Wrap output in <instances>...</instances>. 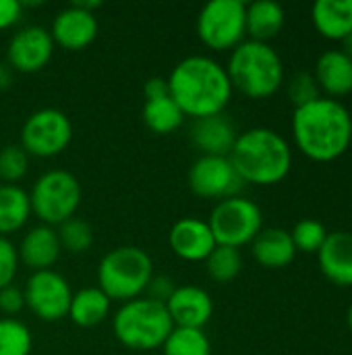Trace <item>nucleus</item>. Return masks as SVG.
<instances>
[{
	"label": "nucleus",
	"mask_w": 352,
	"mask_h": 355,
	"mask_svg": "<svg viewBox=\"0 0 352 355\" xmlns=\"http://www.w3.org/2000/svg\"><path fill=\"white\" fill-rule=\"evenodd\" d=\"M19 270V254L8 237H0V289L15 283Z\"/></svg>",
	"instance_id": "nucleus-34"
},
{
	"label": "nucleus",
	"mask_w": 352,
	"mask_h": 355,
	"mask_svg": "<svg viewBox=\"0 0 352 355\" xmlns=\"http://www.w3.org/2000/svg\"><path fill=\"white\" fill-rule=\"evenodd\" d=\"M168 245L185 262H205L218 245L207 220L185 216L176 220L168 233Z\"/></svg>",
	"instance_id": "nucleus-15"
},
{
	"label": "nucleus",
	"mask_w": 352,
	"mask_h": 355,
	"mask_svg": "<svg viewBox=\"0 0 352 355\" xmlns=\"http://www.w3.org/2000/svg\"><path fill=\"white\" fill-rule=\"evenodd\" d=\"M29 171V154L19 146L10 144L0 150V181L4 185H17Z\"/></svg>",
	"instance_id": "nucleus-32"
},
{
	"label": "nucleus",
	"mask_w": 352,
	"mask_h": 355,
	"mask_svg": "<svg viewBox=\"0 0 352 355\" xmlns=\"http://www.w3.org/2000/svg\"><path fill=\"white\" fill-rule=\"evenodd\" d=\"M98 29L100 25H98L95 15L75 2L62 8L54 17L50 35H52L54 46H60L71 52H79V50H85L95 40Z\"/></svg>",
	"instance_id": "nucleus-14"
},
{
	"label": "nucleus",
	"mask_w": 352,
	"mask_h": 355,
	"mask_svg": "<svg viewBox=\"0 0 352 355\" xmlns=\"http://www.w3.org/2000/svg\"><path fill=\"white\" fill-rule=\"evenodd\" d=\"M174 324L164 304L149 297H137L118 308L112 318V331L118 343L133 352L162 349Z\"/></svg>",
	"instance_id": "nucleus-5"
},
{
	"label": "nucleus",
	"mask_w": 352,
	"mask_h": 355,
	"mask_svg": "<svg viewBox=\"0 0 352 355\" xmlns=\"http://www.w3.org/2000/svg\"><path fill=\"white\" fill-rule=\"evenodd\" d=\"M110 306V297L100 287H85L73 293L68 318L81 329H91L108 318Z\"/></svg>",
	"instance_id": "nucleus-24"
},
{
	"label": "nucleus",
	"mask_w": 352,
	"mask_h": 355,
	"mask_svg": "<svg viewBox=\"0 0 352 355\" xmlns=\"http://www.w3.org/2000/svg\"><path fill=\"white\" fill-rule=\"evenodd\" d=\"M54 42L48 29L39 25H29L19 29L6 48V64L17 73H37L52 60Z\"/></svg>",
	"instance_id": "nucleus-13"
},
{
	"label": "nucleus",
	"mask_w": 352,
	"mask_h": 355,
	"mask_svg": "<svg viewBox=\"0 0 352 355\" xmlns=\"http://www.w3.org/2000/svg\"><path fill=\"white\" fill-rule=\"evenodd\" d=\"M346 322H349V329H351V333H352V306L349 308V314H346Z\"/></svg>",
	"instance_id": "nucleus-41"
},
{
	"label": "nucleus",
	"mask_w": 352,
	"mask_h": 355,
	"mask_svg": "<svg viewBox=\"0 0 352 355\" xmlns=\"http://www.w3.org/2000/svg\"><path fill=\"white\" fill-rule=\"evenodd\" d=\"M166 310L174 327L203 331L214 316V302L205 289L197 285H180L166 302Z\"/></svg>",
	"instance_id": "nucleus-16"
},
{
	"label": "nucleus",
	"mask_w": 352,
	"mask_h": 355,
	"mask_svg": "<svg viewBox=\"0 0 352 355\" xmlns=\"http://www.w3.org/2000/svg\"><path fill=\"white\" fill-rule=\"evenodd\" d=\"M23 308H25L23 289H19L15 285L0 289V312L4 314V318H15Z\"/></svg>",
	"instance_id": "nucleus-35"
},
{
	"label": "nucleus",
	"mask_w": 352,
	"mask_h": 355,
	"mask_svg": "<svg viewBox=\"0 0 352 355\" xmlns=\"http://www.w3.org/2000/svg\"><path fill=\"white\" fill-rule=\"evenodd\" d=\"M311 19L324 37L342 42L352 31V0H317Z\"/></svg>",
	"instance_id": "nucleus-23"
},
{
	"label": "nucleus",
	"mask_w": 352,
	"mask_h": 355,
	"mask_svg": "<svg viewBox=\"0 0 352 355\" xmlns=\"http://www.w3.org/2000/svg\"><path fill=\"white\" fill-rule=\"evenodd\" d=\"M174 289H176V285L172 283V279H168V277H151V281H149V285H147V295L145 297H149V300H154V302H158V304H164L166 306V302L170 300V295L174 293Z\"/></svg>",
	"instance_id": "nucleus-36"
},
{
	"label": "nucleus",
	"mask_w": 352,
	"mask_h": 355,
	"mask_svg": "<svg viewBox=\"0 0 352 355\" xmlns=\"http://www.w3.org/2000/svg\"><path fill=\"white\" fill-rule=\"evenodd\" d=\"M60 248L71 254H85L93 245V231L91 227L81 218H68L56 229Z\"/></svg>",
	"instance_id": "nucleus-30"
},
{
	"label": "nucleus",
	"mask_w": 352,
	"mask_h": 355,
	"mask_svg": "<svg viewBox=\"0 0 352 355\" xmlns=\"http://www.w3.org/2000/svg\"><path fill=\"white\" fill-rule=\"evenodd\" d=\"M31 216L29 193L19 185H0V237L23 229Z\"/></svg>",
	"instance_id": "nucleus-25"
},
{
	"label": "nucleus",
	"mask_w": 352,
	"mask_h": 355,
	"mask_svg": "<svg viewBox=\"0 0 352 355\" xmlns=\"http://www.w3.org/2000/svg\"><path fill=\"white\" fill-rule=\"evenodd\" d=\"M290 237H293L297 252L317 254L328 237V229L324 223H319L315 218H303L295 225V229L290 231Z\"/></svg>",
	"instance_id": "nucleus-31"
},
{
	"label": "nucleus",
	"mask_w": 352,
	"mask_h": 355,
	"mask_svg": "<svg viewBox=\"0 0 352 355\" xmlns=\"http://www.w3.org/2000/svg\"><path fill=\"white\" fill-rule=\"evenodd\" d=\"M33 347L31 331L19 318H0V355H29Z\"/></svg>",
	"instance_id": "nucleus-29"
},
{
	"label": "nucleus",
	"mask_w": 352,
	"mask_h": 355,
	"mask_svg": "<svg viewBox=\"0 0 352 355\" xmlns=\"http://www.w3.org/2000/svg\"><path fill=\"white\" fill-rule=\"evenodd\" d=\"M205 270H207V275H210L212 281L222 283V285L224 283H230L243 270V256L234 248L216 245L214 252L205 260Z\"/></svg>",
	"instance_id": "nucleus-28"
},
{
	"label": "nucleus",
	"mask_w": 352,
	"mask_h": 355,
	"mask_svg": "<svg viewBox=\"0 0 352 355\" xmlns=\"http://www.w3.org/2000/svg\"><path fill=\"white\" fill-rule=\"evenodd\" d=\"M247 4L243 0H212L197 17V35L210 50H234L245 42Z\"/></svg>",
	"instance_id": "nucleus-9"
},
{
	"label": "nucleus",
	"mask_w": 352,
	"mask_h": 355,
	"mask_svg": "<svg viewBox=\"0 0 352 355\" xmlns=\"http://www.w3.org/2000/svg\"><path fill=\"white\" fill-rule=\"evenodd\" d=\"M81 183L73 173L62 168L46 171L31 187V214H35L41 225L58 227L75 216L81 206Z\"/></svg>",
	"instance_id": "nucleus-7"
},
{
	"label": "nucleus",
	"mask_w": 352,
	"mask_h": 355,
	"mask_svg": "<svg viewBox=\"0 0 352 355\" xmlns=\"http://www.w3.org/2000/svg\"><path fill=\"white\" fill-rule=\"evenodd\" d=\"M288 98L295 104V108L307 106V104L315 102L317 98H322V89H319L313 73H307V71L297 73L288 81Z\"/></svg>",
	"instance_id": "nucleus-33"
},
{
	"label": "nucleus",
	"mask_w": 352,
	"mask_h": 355,
	"mask_svg": "<svg viewBox=\"0 0 352 355\" xmlns=\"http://www.w3.org/2000/svg\"><path fill=\"white\" fill-rule=\"evenodd\" d=\"M293 137L297 148L315 162L340 158L352 144V116L349 108L328 96L295 108Z\"/></svg>",
	"instance_id": "nucleus-2"
},
{
	"label": "nucleus",
	"mask_w": 352,
	"mask_h": 355,
	"mask_svg": "<svg viewBox=\"0 0 352 355\" xmlns=\"http://www.w3.org/2000/svg\"><path fill=\"white\" fill-rule=\"evenodd\" d=\"M207 225L218 245L239 250L249 245L263 229V214L255 202L234 196L214 206Z\"/></svg>",
	"instance_id": "nucleus-8"
},
{
	"label": "nucleus",
	"mask_w": 352,
	"mask_h": 355,
	"mask_svg": "<svg viewBox=\"0 0 352 355\" xmlns=\"http://www.w3.org/2000/svg\"><path fill=\"white\" fill-rule=\"evenodd\" d=\"M170 98L185 116L203 119L222 114L232 98V83L226 67L201 54L183 58L168 75Z\"/></svg>",
	"instance_id": "nucleus-1"
},
{
	"label": "nucleus",
	"mask_w": 352,
	"mask_h": 355,
	"mask_svg": "<svg viewBox=\"0 0 352 355\" xmlns=\"http://www.w3.org/2000/svg\"><path fill=\"white\" fill-rule=\"evenodd\" d=\"M237 137V127L224 112L195 119L191 125V141L201 156H228Z\"/></svg>",
	"instance_id": "nucleus-17"
},
{
	"label": "nucleus",
	"mask_w": 352,
	"mask_h": 355,
	"mask_svg": "<svg viewBox=\"0 0 352 355\" xmlns=\"http://www.w3.org/2000/svg\"><path fill=\"white\" fill-rule=\"evenodd\" d=\"M313 77L328 98L346 96L352 92V60L342 50H326L317 58Z\"/></svg>",
	"instance_id": "nucleus-21"
},
{
	"label": "nucleus",
	"mask_w": 352,
	"mask_h": 355,
	"mask_svg": "<svg viewBox=\"0 0 352 355\" xmlns=\"http://www.w3.org/2000/svg\"><path fill=\"white\" fill-rule=\"evenodd\" d=\"M228 158L243 183L261 187L284 181L293 168V150L288 141L268 127H253L239 133Z\"/></svg>",
	"instance_id": "nucleus-3"
},
{
	"label": "nucleus",
	"mask_w": 352,
	"mask_h": 355,
	"mask_svg": "<svg viewBox=\"0 0 352 355\" xmlns=\"http://www.w3.org/2000/svg\"><path fill=\"white\" fill-rule=\"evenodd\" d=\"M226 73L232 89H239L251 100L270 98L284 83L280 54L270 44L253 40H245L230 52Z\"/></svg>",
	"instance_id": "nucleus-4"
},
{
	"label": "nucleus",
	"mask_w": 352,
	"mask_h": 355,
	"mask_svg": "<svg viewBox=\"0 0 352 355\" xmlns=\"http://www.w3.org/2000/svg\"><path fill=\"white\" fill-rule=\"evenodd\" d=\"M143 96H145V100H158V98L170 96L168 81L164 77H151V79H147L145 85H143Z\"/></svg>",
	"instance_id": "nucleus-38"
},
{
	"label": "nucleus",
	"mask_w": 352,
	"mask_h": 355,
	"mask_svg": "<svg viewBox=\"0 0 352 355\" xmlns=\"http://www.w3.org/2000/svg\"><path fill=\"white\" fill-rule=\"evenodd\" d=\"M25 308H29L44 322H58L68 316L73 291L66 279L56 270L33 272L23 289Z\"/></svg>",
	"instance_id": "nucleus-11"
},
{
	"label": "nucleus",
	"mask_w": 352,
	"mask_h": 355,
	"mask_svg": "<svg viewBox=\"0 0 352 355\" xmlns=\"http://www.w3.org/2000/svg\"><path fill=\"white\" fill-rule=\"evenodd\" d=\"M154 277L149 254L135 245H122L108 252L98 266V287L110 302H131L145 293Z\"/></svg>",
	"instance_id": "nucleus-6"
},
{
	"label": "nucleus",
	"mask_w": 352,
	"mask_h": 355,
	"mask_svg": "<svg viewBox=\"0 0 352 355\" xmlns=\"http://www.w3.org/2000/svg\"><path fill=\"white\" fill-rule=\"evenodd\" d=\"M189 187L205 200H228L245 187L228 156H199L189 168Z\"/></svg>",
	"instance_id": "nucleus-12"
},
{
	"label": "nucleus",
	"mask_w": 352,
	"mask_h": 355,
	"mask_svg": "<svg viewBox=\"0 0 352 355\" xmlns=\"http://www.w3.org/2000/svg\"><path fill=\"white\" fill-rule=\"evenodd\" d=\"M340 50H342V52H344V54H346V56L352 60V31L346 35V37H344V40H342V48H340Z\"/></svg>",
	"instance_id": "nucleus-40"
},
{
	"label": "nucleus",
	"mask_w": 352,
	"mask_h": 355,
	"mask_svg": "<svg viewBox=\"0 0 352 355\" xmlns=\"http://www.w3.org/2000/svg\"><path fill=\"white\" fill-rule=\"evenodd\" d=\"M73 139L71 119L58 108H39L27 116L21 129V148L35 158L62 154Z\"/></svg>",
	"instance_id": "nucleus-10"
},
{
	"label": "nucleus",
	"mask_w": 352,
	"mask_h": 355,
	"mask_svg": "<svg viewBox=\"0 0 352 355\" xmlns=\"http://www.w3.org/2000/svg\"><path fill=\"white\" fill-rule=\"evenodd\" d=\"M251 252L257 264L263 268H284L297 256L290 231L280 227L261 229L257 237L251 241Z\"/></svg>",
	"instance_id": "nucleus-20"
},
{
	"label": "nucleus",
	"mask_w": 352,
	"mask_h": 355,
	"mask_svg": "<svg viewBox=\"0 0 352 355\" xmlns=\"http://www.w3.org/2000/svg\"><path fill=\"white\" fill-rule=\"evenodd\" d=\"M141 116H143L145 127L156 135L174 133L185 121L183 110L170 96H164L158 100H145Z\"/></svg>",
	"instance_id": "nucleus-26"
},
{
	"label": "nucleus",
	"mask_w": 352,
	"mask_h": 355,
	"mask_svg": "<svg viewBox=\"0 0 352 355\" xmlns=\"http://www.w3.org/2000/svg\"><path fill=\"white\" fill-rule=\"evenodd\" d=\"M23 15V4L17 0H0V31L17 25Z\"/></svg>",
	"instance_id": "nucleus-37"
},
{
	"label": "nucleus",
	"mask_w": 352,
	"mask_h": 355,
	"mask_svg": "<svg viewBox=\"0 0 352 355\" xmlns=\"http://www.w3.org/2000/svg\"><path fill=\"white\" fill-rule=\"evenodd\" d=\"M60 252L62 248H60L58 233L54 227H48V225H37L29 229L17 250L19 262H23L33 272L50 270L58 262Z\"/></svg>",
	"instance_id": "nucleus-18"
},
{
	"label": "nucleus",
	"mask_w": 352,
	"mask_h": 355,
	"mask_svg": "<svg viewBox=\"0 0 352 355\" xmlns=\"http://www.w3.org/2000/svg\"><path fill=\"white\" fill-rule=\"evenodd\" d=\"M12 79H15V71L6 62H0V92H6L12 85Z\"/></svg>",
	"instance_id": "nucleus-39"
},
{
	"label": "nucleus",
	"mask_w": 352,
	"mask_h": 355,
	"mask_svg": "<svg viewBox=\"0 0 352 355\" xmlns=\"http://www.w3.org/2000/svg\"><path fill=\"white\" fill-rule=\"evenodd\" d=\"M284 21H286V12L282 4L274 0H255L247 4L245 27L249 40L253 42L270 44V40H274L282 31Z\"/></svg>",
	"instance_id": "nucleus-22"
},
{
	"label": "nucleus",
	"mask_w": 352,
	"mask_h": 355,
	"mask_svg": "<svg viewBox=\"0 0 352 355\" xmlns=\"http://www.w3.org/2000/svg\"><path fill=\"white\" fill-rule=\"evenodd\" d=\"M164 355H212V343L201 329L174 327L162 345Z\"/></svg>",
	"instance_id": "nucleus-27"
},
{
	"label": "nucleus",
	"mask_w": 352,
	"mask_h": 355,
	"mask_svg": "<svg viewBox=\"0 0 352 355\" xmlns=\"http://www.w3.org/2000/svg\"><path fill=\"white\" fill-rule=\"evenodd\" d=\"M317 262L326 279H330L334 285L352 287V233H328L317 252Z\"/></svg>",
	"instance_id": "nucleus-19"
}]
</instances>
